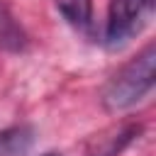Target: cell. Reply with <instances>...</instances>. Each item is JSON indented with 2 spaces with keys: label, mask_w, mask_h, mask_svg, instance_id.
Segmentation results:
<instances>
[{
  "label": "cell",
  "mask_w": 156,
  "mask_h": 156,
  "mask_svg": "<svg viewBox=\"0 0 156 156\" xmlns=\"http://www.w3.org/2000/svg\"><path fill=\"white\" fill-rule=\"evenodd\" d=\"M134 129H124V132H117V136H107V139H100L98 141V149L90 151V156H117L119 149L132 139Z\"/></svg>",
  "instance_id": "8992f818"
},
{
  "label": "cell",
  "mask_w": 156,
  "mask_h": 156,
  "mask_svg": "<svg viewBox=\"0 0 156 156\" xmlns=\"http://www.w3.org/2000/svg\"><path fill=\"white\" fill-rule=\"evenodd\" d=\"M58 12L78 29L90 27V15H93V2L90 0H54Z\"/></svg>",
  "instance_id": "277c9868"
},
{
  "label": "cell",
  "mask_w": 156,
  "mask_h": 156,
  "mask_svg": "<svg viewBox=\"0 0 156 156\" xmlns=\"http://www.w3.org/2000/svg\"><path fill=\"white\" fill-rule=\"evenodd\" d=\"M154 17V0H110L107 24H105V44L107 49H122Z\"/></svg>",
  "instance_id": "7a4b0ae2"
},
{
  "label": "cell",
  "mask_w": 156,
  "mask_h": 156,
  "mask_svg": "<svg viewBox=\"0 0 156 156\" xmlns=\"http://www.w3.org/2000/svg\"><path fill=\"white\" fill-rule=\"evenodd\" d=\"M0 46L2 49H20L22 46V32L2 7H0Z\"/></svg>",
  "instance_id": "5b68a950"
},
{
  "label": "cell",
  "mask_w": 156,
  "mask_h": 156,
  "mask_svg": "<svg viewBox=\"0 0 156 156\" xmlns=\"http://www.w3.org/2000/svg\"><path fill=\"white\" fill-rule=\"evenodd\" d=\"M37 134L32 127H12L0 132V156H29Z\"/></svg>",
  "instance_id": "3957f363"
},
{
  "label": "cell",
  "mask_w": 156,
  "mask_h": 156,
  "mask_svg": "<svg viewBox=\"0 0 156 156\" xmlns=\"http://www.w3.org/2000/svg\"><path fill=\"white\" fill-rule=\"evenodd\" d=\"M154 73H156V49L154 44H149L136 58L124 63L110 78V83L102 90V105L110 112L136 105L154 88Z\"/></svg>",
  "instance_id": "6da1fadb"
}]
</instances>
